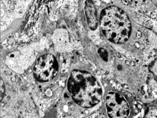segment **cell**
Listing matches in <instances>:
<instances>
[{
  "mask_svg": "<svg viewBox=\"0 0 157 118\" xmlns=\"http://www.w3.org/2000/svg\"><path fill=\"white\" fill-rule=\"evenodd\" d=\"M67 87L73 100L82 108L95 106L100 102L103 96L99 81L93 74L86 70H73L68 80Z\"/></svg>",
  "mask_w": 157,
  "mask_h": 118,
  "instance_id": "6da1fadb",
  "label": "cell"
},
{
  "mask_svg": "<svg viewBox=\"0 0 157 118\" xmlns=\"http://www.w3.org/2000/svg\"><path fill=\"white\" fill-rule=\"evenodd\" d=\"M131 22L128 56L130 60L147 66L157 57V35L152 30Z\"/></svg>",
  "mask_w": 157,
  "mask_h": 118,
  "instance_id": "7a4b0ae2",
  "label": "cell"
},
{
  "mask_svg": "<svg viewBox=\"0 0 157 118\" xmlns=\"http://www.w3.org/2000/svg\"><path fill=\"white\" fill-rule=\"evenodd\" d=\"M100 25L106 38L116 43H123L129 38L132 22L126 13L115 6L108 7L101 14Z\"/></svg>",
  "mask_w": 157,
  "mask_h": 118,
  "instance_id": "3957f363",
  "label": "cell"
},
{
  "mask_svg": "<svg viewBox=\"0 0 157 118\" xmlns=\"http://www.w3.org/2000/svg\"><path fill=\"white\" fill-rule=\"evenodd\" d=\"M133 21L157 33V6L151 0H122Z\"/></svg>",
  "mask_w": 157,
  "mask_h": 118,
  "instance_id": "277c9868",
  "label": "cell"
},
{
  "mask_svg": "<svg viewBox=\"0 0 157 118\" xmlns=\"http://www.w3.org/2000/svg\"><path fill=\"white\" fill-rule=\"evenodd\" d=\"M104 106L108 118H128L129 104L125 97L115 90L109 91L104 98Z\"/></svg>",
  "mask_w": 157,
  "mask_h": 118,
  "instance_id": "5b68a950",
  "label": "cell"
},
{
  "mask_svg": "<svg viewBox=\"0 0 157 118\" xmlns=\"http://www.w3.org/2000/svg\"><path fill=\"white\" fill-rule=\"evenodd\" d=\"M58 70L57 62L52 55H48L39 58L33 68L35 78L42 82L50 81L57 75Z\"/></svg>",
  "mask_w": 157,
  "mask_h": 118,
  "instance_id": "8992f818",
  "label": "cell"
},
{
  "mask_svg": "<svg viewBox=\"0 0 157 118\" xmlns=\"http://www.w3.org/2000/svg\"><path fill=\"white\" fill-rule=\"evenodd\" d=\"M85 9L88 25L91 29L94 30L97 27L98 20L96 9L93 1H86Z\"/></svg>",
  "mask_w": 157,
  "mask_h": 118,
  "instance_id": "52a82bcc",
  "label": "cell"
},
{
  "mask_svg": "<svg viewBox=\"0 0 157 118\" xmlns=\"http://www.w3.org/2000/svg\"><path fill=\"white\" fill-rule=\"evenodd\" d=\"M98 52L99 55L105 61L108 60V54L106 51L104 49L100 48L98 50Z\"/></svg>",
  "mask_w": 157,
  "mask_h": 118,
  "instance_id": "ba28073f",
  "label": "cell"
},
{
  "mask_svg": "<svg viewBox=\"0 0 157 118\" xmlns=\"http://www.w3.org/2000/svg\"><path fill=\"white\" fill-rule=\"evenodd\" d=\"M150 70L152 73L157 76V59L151 68Z\"/></svg>",
  "mask_w": 157,
  "mask_h": 118,
  "instance_id": "9c48e42d",
  "label": "cell"
},
{
  "mask_svg": "<svg viewBox=\"0 0 157 118\" xmlns=\"http://www.w3.org/2000/svg\"><path fill=\"white\" fill-rule=\"evenodd\" d=\"M5 92V88L4 83L2 80H1V100H2L3 97Z\"/></svg>",
  "mask_w": 157,
  "mask_h": 118,
  "instance_id": "30bf717a",
  "label": "cell"
},
{
  "mask_svg": "<svg viewBox=\"0 0 157 118\" xmlns=\"http://www.w3.org/2000/svg\"><path fill=\"white\" fill-rule=\"evenodd\" d=\"M151 1L155 5L157 6V0H151Z\"/></svg>",
  "mask_w": 157,
  "mask_h": 118,
  "instance_id": "8fae6325",
  "label": "cell"
}]
</instances>
